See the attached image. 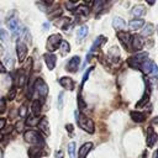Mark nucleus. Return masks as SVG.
Here are the masks:
<instances>
[{
	"label": "nucleus",
	"instance_id": "obj_12",
	"mask_svg": "<svg viewBox=\"0 0 158 158\" xmlns=\"http://www.w3.org/2000/svg\"><path fill=\"white\" fill-rule=\"evenodd\" d=\"M43 59H44L46 65H47V68H48L49 70H52V69L56 67L57 58H56V56H54L53 53H46V54H43Z\"/></svg>",
	"mask_w": 158,
	"mask_h": 158
},
{
	"label": "nucleus",
	"instance_id": "obj_31",
	"mask_svg": "<svg viewBox=\"0 0 158 158\" xmlns=\"http://www.w3.org/2000/svg\"><path fill=\"white\" fill-rule=\"evenodd\" d=\"M75 142H70L68 144V153H69V157L70 158H75Z\"/></svg>",
	"mask_w": 158,
	"mask_h": 158
},
{
	"label": "nucleus",
	"instance_id": "obj_2",
	"mask_svg": "<svg viewBox=\"0 0 158 158\" xmlns=\"http://www.w3.org/2000/svg\"><path fill=\"white\" fill-rule=\"evenodd\" d=\"M23 138L27 143H31V144H35V146H38V144H43L44 143V139L43 137L35 130H27L25 133H23Z\"/></svg>",
	"mask_w": 158,
	"mask_h": 158
},
{
	"label": "nucleus",
	"instance_id": "obj_18",
	"mask_svg": "<svg viewBox=\"0 0 158 158\" xmlns=\"http://www.w3.org/2000/svg\"><path fill=\"white\" fill-rule=\"evenodd\" d=\"M27 78H28V74H27V73H25L23 70H19V72H17V78H16V80H17V86H20V88L25 86V84H26V81H27Z\"/></svg>",
	"mask_w": 158,
	"mask_h": 158
},
{
	"label": "nucleus",
	"instance_id": "obj_20",
	"mask_svg": "<svg viewBox=\"0 0 158 158\" xmlns=\"http://www.w3.org/2000/svg\"><path fill=\"white\" fill-rule=\"evenodd\" d=\"M131 14H132L133 16H137V17L143 16V15L146 14V7H144L143 5H135V6L132 7V10H131Z\"/></svg>",
	"mask_w": 158,
	"mask_h": 158
},
{
	"label": "nucleus",
	"instance_id": "obj_45",
	"mask_svg": "<svg viewBox=\"0 0 158 158\" xmlns=\"http://www.w3.org/2000/svg\"><path fill=\"white\" fill-rule=\"evenodd\" d=\"M153 158H158V149L154 152V154H153Z\"/></svg>",
	"mask_w": 158,
	"mask_h": 158
},
{
	"label": "nucleus",
	"instance_id": "obj_6",
	"mask_svg": "<svg viewBox=\"0 0 158 158\" xmlns=\"http://www.w3.org/2000/svg\"><path fill=\"white\" fill-rule=\"evenodd\" d=\"M142 72H143V74H146V75H148V74H151V73H153V74H157L158 73V68H157V65H156V63L152 60V59H144V62L141 64V68H139Z\"/></svg>",
	"mask_w": 158,
	"mask_h": 158
},
{
	"label": "nucleus",
	"instance_id": "obj_25",
	"mask_svg": "<svg viewBox=\"0 0 158 158\" xmlns=\"http://www.w3.org/2000/svg\"><path fill=\"white\" fill-rule=\"evenodd\" d=\"M131 117L135 122H143L146 120V115L143 112H138V111H132L131 112Z\"/></svg>",
	"mask_w": 158,
	"mask_h": 158
},
{
	"label": "nucleus",
	"instance_id": "obj_35",
	"mask_svg": "<svg viewBox=\"0 0 158 158\" xmlns=\"http://www.w3.org/2000/svg\"><path fill=\"white\" fill-rule=\"evenodd\" d=\"M23 126H25V121L23 120H20V121H17L15 123V128L17 130V132H21L23 130Z\"/></svg>",
	"mask_w": 158,
	"mask_h": 158
},
{
	"label": "nucleus",
	"instance_id": "obj_26",
	"mask_svg": "<svg viewBox=\"0 0 158 158\" xmlns=\"http://www.w3.org/2000/svg\"><path fill=\"white\" fill-rule=\"evenodd\" d=\"M74 14H77V15H89V12H90V9L86 6V5H80V6H78L74 11H73Z\"/></svg>",
	"mask_w": 158,
	"mask_h": 158
},
{
	"label": "nucleus",
	"instance_id": "obj_38",
	"mask_svg": "<svg viewBox=\"0 0 158 158\" xmlns=\"http://www.w3.org/2000/svg\"><path fill=\"white\" fill-rule=\"evenodd\" d=\"M6 107V101L4 98H0V112H4Z\"/></svg>",
	"mask_w": 158,
	"mask_h": 158
},
{
	"label": "nucleus",
	"instance_id": "obj_10",
	"mask_svg": "<svg viewBox=\"0 0 158 158\" xmlns=\"http://www.w3.org/2000/svg\"><path fill=\"white\" fill-rule=\"evenodd\" d=\"M79 64H80V57H79V56H74V57H72V58L69 59V62L67 63L65 69H67L68 72H70V73H74V72L78 70Z\"/></svg>",
	"mask_w": 158,
	"mask_h": 158
},
{
	"label": "nucleus",
	"instance_id": "obj_17",
	"mask_svg": "<svg viewBox=\"0 0 158 158\" xmlns=\"http://www.w3.org/2000/svg\"><path fill=\"white\" fill-rule=\"evenodd\" d=\"M149 130H148V137H147V146L148 147H153L154 144H156V142H157V139H158V136H157V133L152 130V127H148Z\"/></svg>",
	"mask_w": 158,
	"mask_h": 158
},
{
	"label": "nucleus",
	"instance_id": "obj_19",
	"mask_svg": "<svg viewBox=\"0 0 158 158\" xmlns=\"http://www.w3.org/2000/svg\"><path fill=\"white\" fill-rule=\"evenodd\" d=\"M143 25H144V20L138 19V20H131L130 23H128V27H130V30H132V31H137V30H141V27H142Z\"/></svg>",
	"mask_w": 158,
	"mask_h": 158
},
{
	"label": "nucleus",
	"instance_id": "obj_5",
	"mask_svg": "<svg viewBox=\"0 0 158 158\" xmlns=\"http://www.w3.org/2000/svg\"><path fill=\"white\" fill-rule=\"evenodd\" d=\"M147 57V52H142V53H138L133 57H130L128 58V65L133 69H139L141 68V64L144 62V58Z\"/></svg>",
	"mask_w": 158,
	"mask_h": 158
},
{
	"label": "nucleus",
	"instance_id": "obj_47",
	"mask_svg": "<svg viewBox=\"0 0 158 158\" xmlns=\"http://www.w3.org/2000/svg\"><path fill=\"white\" fill-rule=\"evenodd\" d=\"M157 28H158V27H157Z\"/></svg>",
	"mask_w": 158,
	"mask_h": 158
},
{
	"label": "nucleus",
	"instance_id": "obj_46",
	"mask_svg": "<svg viewBox=\"0 0 158 158\" xmlns=\"http://www.w3.org/2000/svg\"><path fill=\"white\" fill-rule=\"evenodd\" d=\"M57 156H58V158H62V152H57Z\"/></svg>",
	"mask_w": 158,
	"mask_h": 158
},
{
	"label": "nucleus",
	"instance_id": "obj_42",
	"mask_svg": "<svg viewBox=\"0 0 158 158\" xmlns=\"http://www.w3.org/2000/svg\"><path fill=\"white\" fill-rule=\"evenodd\" d=\"M5 70H6V69H5V67H4V64H2L1 62H0V73H4Z\"/></svg>",
	"mask_w": 158,
	"mask_h": 158
},
{
	"label": "nucleus",
	"instance_id": "obj_44",
	"mask_svg": "<svg viewBox=\"0 0 158 158\" xmlns=\"http://www.w3.org/2000/svg\"><path fill=\"white\" fill-rule=\"evenodd\" d=\"M48 27H49V23H48V22L43 23V28H48Z\"/></svg>",
	"mask_w": 158,
	"mask_h": 158
},
{
	"label": "nucleus",
	"instance_id": "obj_11",
	"mask_svg": "<svg viewBox=\"0 0 158 158\" xmlns=\"http://www.w3.org/2000/svg\"><path fill=\"white\" fill-rule=\"evenodd\" d=\"M143 48V40L139 35H133L132 36V42H131V49L133 51H139Z\"/></svg>",
	"mask_w": 158,
	"mask_h": 158
},
{
	"label": "nucleus",
	"instance_id": "obj_9",
	"mask_svg": "<svg viewBox=\"0 0 158 158\" xmlns=\"http://www.w3.org/2000/svg\"><path fill=\"white\" fill-rule=\"evenodd\" d=\"M117 37H118V40L121 41V43L125 46V48L127 49V51H130L131 49V42H132V36L128 33V32H118L117 33Z\"/></svg>",
	"mask_w": 158,
	"mask_h": 158
},
{
	"label": "nucleus",
	"instance_id": "obj_16",
	"mask_svg": "<svg viewBox=\"0 0 158 158\" xmlns=\"http://www.w3.org/2000/svg\"><path fill=\"white\" fill-rule=\"evenodd\" d=\"M37 126H38V128H40L46 136L49 135V125H48V120H47V117H42V118L38 121Z\"/></svg>",
	"mask_w": 158,
	"mask_h": 158
},
{
	"label": "nucleus",
	"instance_id": "obj_3",
	"mask_svg": "<svg viewBox=\"0 0 158 158\" xmlns=\"http://www.w3.org/2000/svg\"><path fill=\"white\" fill-rule=\"evenodd\" d=\"M60 43H62V36L59 33L51 35L48 37V40H47V43H46V48H47L48 53H52L56 49H58V47L60 46Z\"/></svg>",
	"mask_w": 158,
	"mask_h": 158
},
{
	"label": "nucleus",
	"instance_id": "obj_43",
	"mask_svg": "<svg viewBox=\"0 0 158 158\" xmlns=\"http://www.w3.org/2000/svg\"><path fill=\"white\" fill-rule=\"evenodd\" d=\"M2 54H4V47H2L1 44H0V57H1Z\"/></svg>",
	"mask_w": 158,
	"mask_h": 158
},
{
	"label": "nucleus",
	"instance_id": "obj_30",
	"mask_svg": "<svg viewBox=\"0 0 158 158\" xmlns=\"http://www.w3.org/2000/svg\"><path fill=\"white\" fill-rule=\"evenodd\" d=\"M148 100H149V93H147V91H146V93H144V95L142 96V99H141V100H139V101L137 102L136 107L138 109V107H141L142 105H146V104L148 102Z\"/></svg>",
	"mask_w": 158,
	"mask_h": 158
},
{
	"label": "nucleus",
	"instance_id": "obj_14",
	"mask_svg": "<svg viewBox=\"0 0 158 158\" xmlns=\"http://www.w3.org/2000/svg\"><path fill=\"white\" fill-rule=\"evenodd\" d=\"M93 148V143L91 142H86L84 143L80 148H79V154H78V158H86L88 153L91 151Z\"/></svg>",
	"mask_w": 158,
	"mask_h": 158
},
{
	"label": "nucleus",
	"instance_id": "obj_34",
	"mask_svg": "<svg viewBox=\"0 0 158 158\" xmlns=\"http://www.w3.org/2000/svg\"><path fill=\"white\" fill-rule=\"evenodd\" d=\"M0 38L2 42H9V33L5 30H1L0 31Z\"/></svg>",
	"mask_w": 158,
	"mask_h": 158
},
{
	"label": "nucleus",
	"instance_id": "obj_7",
	"mask_svg": "<svg viewBox=\"0 0 158 158\" xmlns=\"http://www.w3.org/2000/svg\"><path fill=\"white\" fill-rule=\"evenodd\" d=\"M16 54H17L19 62H23V60L26 59V56H27V47H26V44H25L21 40H17V42H16Z\"/></svg>",
	"mask_w": 158,
	"mask_h": 158
},
{
	"label": "nucleus",
	"instance_id": "obj_29",
	"mask_svg": "<svg viewBox=\"0 0 158 158\" xmlns=\"http://www.w3.org/2000/svg\"><path fill=\"white\" fill-rule=\"evenodd\" d=\"M69 51H70L69 43L67 41H62V43H60V53H62V56H67L69 53Z\"/></svg>",
	"mask_w": 158,
	"mask_h": 158
},
{
	"label": "nucleus",
	"instance_id": "obj_36",
	"mask_svg": "<svg viewBox=\"0 0 158 158\" xmlns=\"http://www.w3.org/2000/svg\"><path fill=\"white\" fill-rule=\"evenodd\" d=\"M19 115H20V117H25V116L27 115V107H26V105H22V106L20 107Z\"/></svg>",
	"mask_w": 158,
	"mask_h": 158
},
{
	"label": "nucleus",
	"instance_id": "obj_24",
	"mask_svg": "<svg viewBox=\"0 0 158 158\" xmlns=\"http://www.w3.org/2000/svg\"><path fill=\"white\" fill-rule=\"evenodd\" d=\"M109 57H110L111 60L117 62L118 58H120V51H118V48L117 47H111L109 49Z\"/></svg>",
	"mask_w": 158,
	"mask_h": 158
},
{
	"label": "nucleus",
	"instance_id": "obj_21",
	"mask_svg": "<svg viewBox=\"0 0 158 158\" xmlns=\"http://www.w3.org/2000/svg\"><path fill=\"white\" fill-rule=\"evenodd\" d=\"M106 42V37L105 36H99L95 41H94V43L91 44V47H90V52H95L102 43H105Z\"/></svg>",
	"mask_w": 158,
	"mask_h": 158
},
{
	"label": "nucleus",
	"instance_id": "obj_27",
	"mask_svg": "<svg viewBox=\"0 0 158 158\" xmlns=\"http://www.w3.org/2000/svg\"><path fill=\"white\" fill-rule=\"evenodd\" d=\"M153 30H154V26L152 23H146L142 30V36H151L153 33Z\"/></svg>",
	"mask_w": 158,
	"mask_h": 158
},
{
	"label": "nucleus",
	"instance_id": "obj_1",
	"mask_svg": "<svg viewBox=\"0 0 158 158\" xmlns=\"http://www.w3.org/2000/svg\"><path fill=\"white\" fill-rule=\"evenodd\" d=\"M75 117H77V122L81 130H84L88 133H94L95 128H94V122L91 118L86 117L84 114H79L78 111H75Z\"/></svg>",
	"mask_w": 158,
	"mask_h": 158
},
{
	"label": "nucleus",
	"instance_id": "obj_4",
	"mask_svg": "<svg viewBox=\"0 0 158 158\" xmlns=\"http://www.w3.org/2000/svg\"><path fill=\"white\" fill-rule=\"evenodd\" d=\"M33 88H35L36 93L38 94V96H40L41 99H44V98L47 96V94H48V86H47V84L44 83L43 79L37 78V79L35 80V85H33Z\"/></svg>",
	"mask_w": 158,
	"mask_h": 158
},
{
	"label": "nucleus",
	"instance_id": "obj_8",
	"mask_svg": "<svg viewBox=\"0 0 158 158\" xmlns=\"http://www.w3.org/2000/svg\"><path fill=\"white\" fill-rule=\"evenodd\" d=\"M7 25H9V28L11 30L12 36H14V37H19V36H20V33H21V31H22V27H21V25H20L19 20H17V19H15V17H12V19H10V20H9Z\"/></svg>",
	"mask_w": 158,
	"mask_h": 158
},
{
	"label": "nucleus",
	"instance_id": "obj_39",
	"mask_svg": "<svg viewBox=\"0 0 158 158\" xmlns=\"http://www.w3.org/2000/svg\"><path fill=\"white\" fill-rule=\"evenodd\" d=\"M62 106H63V93H60L58 98V107L62 109Z\"/></svg>",
	"mask_w": 158,
	"mask_h": 158
},
{
	"label": "nucleus",
	"instance_id": "obj_40",
	"mask_svg": "<svg viewBox=\"0 0 158 158\" xmlns=\"http://www.w3.org/2000/svg\"><path fill=\"white\" fill-rule=\"evenodd\" d=\"M5 123H6V120H5V118H0V131L4 128Z\"/></svg>",
	"mask_w": 158,
	"mask_h": 158
},
{
	"label": "nucleus",
	"instance_id": "obj_23",
	"mask_svg": "<svg viewBox=\"0 0 158 158\" xmlns=\"http://www.w3.org/2000/svg\"><path fill=\"white\" fill-rule=\"evenodd\" d=\"M41 154H42V148L38 147V146L31 147L30 151H28V156H30V158H38Z\"/></svg>",
	"mask_w": 158,
	"mask_h": 158
},
{
	"label": "nucleus",
	"instance_id": "obj_22",
	"mask_svg": "<svg viewBox=\"0 0 158 158\" xmlns=\"http://www.w3.org/2000/svg\"><path fill=\"white\" fill-rule=\"evenodd\" d=\"M31 109H32V114L35 116H38L41 114V109H42V101L41 100H35L31 105Z\"/></svg>",
	"mask_w": 158,
	"mask_h": 158
},
{
	"label": "nucleus",
	"instance_id": "obj_32",
	"mask_svg": "<svg viewBox=\"0 0 158 158\" xmlns=\"http://www.w3.org/2000/svg\"><path fill=\"white\" fill-rule=\"evenodd\" d=\"M94 69V67H90V68H88L86 69V72H85V74L83 75V79H81V83H80V88H83L84 86V84L86 83V80H88V77H89V74L91 73V70Z\"/></svg>",
	"mask_w": 158,
	"mask_h": 158
},
{
	"label": "nucleus",
	"instance_id": "obj_13",
	"mask_svg": "<svg viewBox=\"0 0 158 158\" xmlns=\"http://www.w3.org/2000/svg\"><path fill=\"white\" fill-rule=\"evenodd\" d=\"M59 84L64 88V89H67V90H74V81H73V79L72 78H69V77H62L60 79H59Z\"/></svg>",
	"mask_w": 158,
	"mask_h": 158
},
{
	"label": "nucleus",
	"instance_id": "obj_28",
	"mask_svg": "<svg viewBox=\"0 0 158 158\" xmlns=\"http://www.w3.org/2000/svg\"><path fill=\"white\" fill-rule=\"evenodd\" d=\"M86 35H88V26H86V25L80 26L79 30L77 31V37H78L79 40H81V38H84Z\"/></svg>",
	"mask_w": 158,
	"mask_h": 158
},
{
	"label": "nucleus",
	"instance_id": "obj_33",
	"mask_svg": "<svg viewBox=\"0 0 158 158\" xmlns=\"http://www.w3.org/2000/svg\"><path fill=\"white\" fill-rule=\"evenodd\" d=\"M26 125H28V126H33V125H37L38 123V120L36 118V117H33V116H28L27 118H26V122H25Z\"/></svg>",
	"mask_w": 158,
	"mask_h": 158
},
{
	"label": "nucleus",
	"instance_id": "obj_15",
	"mask_svg": "<svg viewBox=\"0 0 158 158\" xmlns=\"http://www.w3.org/2000/svg\"><path fill=\"white\" fill-rule=\"evenodd\" d=\"M112 26H114V28H115L117 32H121V31H123V30L126 28V22H125V20H122L121 17H115V19L112 20Z\"/></svg>",
	"mask_w": 158,
	"mask_h": 158
},
{
	"label": "nucleus",
	"instance_id": "obj_41",
	"mask_svg": "<svg viewBox=\"0 0 158 158\" xmlns=\"http://www.w3.org/2000/svg\"><path fill=\"white\" fill-rule=\"evenodd\" d=\"M65 127H67V131H68V132H69V133H70V132H72V131H73V126H72V125H70V123H68V125H67V126H65Z\"/></svg>",
	"mask_w": 158,
	"mask_h": 158
},
{
	"label": "nucleus",
	"instance_id": "obj_37",
	"mask_svg": "<svg viewBox=\"0 0 158 158\" xmlns=\"http://www.w3.org/2000/svg\"><path fill=\"white\" fill-rule=\"evenodd\" d=\"M15 95H16V89L12 88V89L9 91V94H7V99H9V100H14V99H15Z\"/></svg>",
	"mask_w": 158,
	"mask_h": 158
}]
</instances>
